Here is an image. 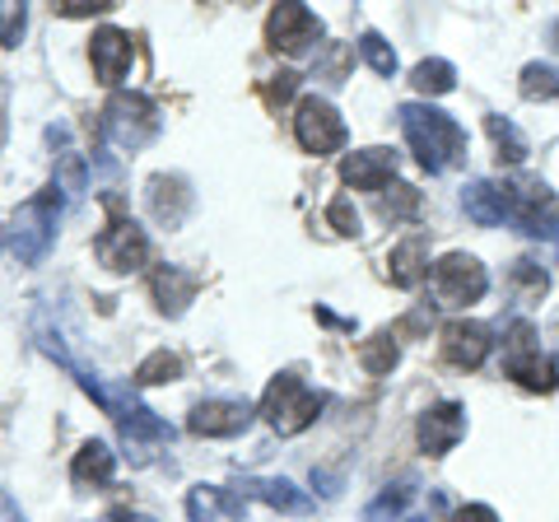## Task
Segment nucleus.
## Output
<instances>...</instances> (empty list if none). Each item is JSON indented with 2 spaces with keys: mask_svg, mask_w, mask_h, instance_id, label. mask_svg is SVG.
<instances>
[{
  "mask_svg": "<svg viewBox=\"0 0 559 522\" xmlns=\"http://www.w3.org/2000/svg\"><path fill=\"white\" fill-rule=\"evenodd\" d=\"M452 522H499V513L489 503H466V509L452 513Z\"/></svg>",
  "mask_w": 559,
  "mask_h": 522,
  "instance_id": "38",
  "label": "nucleus"
},
{
  "mask_svg": "<svg viewBox=\"0 0 559 522\" xmlns=\"http://www.w3.org/2000/svg\"><path fill=\"white\" fill-rule=\"evenodd\" d=\"M294 90H299V75H294V71H280V75H271V80H266V90H261V98H266L271 108H285V103L294 98Z\"/></svg>",
  "mask_w": 559,
  "mask_h": 522,
  "instance_id": "36",
  "label": "nucleus"
},
{
  "mask_svg": "<svg viewBox=\"0 0 559 522\" xmlns=\"http://www.w3.org/2000/svg\"><path fill=\"white\" fill-rule=\"evenodd\" d=\"M182 378V355H173V351H154L140 359V369H135V388H154V382H178Z\"/></svg>",
  "mask_w": 559,
  "mask_h": 522,
  "instance_id": "28",
  "label": "nucleus"
},
{
  "mask_svg": "<svg viewBox=\"0 0 559 522\" xmlns=\"http://www.w3.org/2000/svg\"><path fill=\"white\" fill-rule=\"evenodd\" d=\"M513 285L527 294V299H540L550 289V275L536 266V261H513Z\"/></svg>",
  "mask_w": 559,
  "mask_h": 522,
  "instance_id": "35",
  "label": "nucleus"
},
{
  "mask_svg": "<svg viewBox=\"0 0 559 522\" xmlns=\"http://www.w3.org/2000/svg\"><path fill=\"white\" fill-rule=\"evenodd\" d=\"M411 84L419 94H429V98H443L457 90V71H452V61L443 57H429V61H419L415 71H411Z\"/></svg>",
  "mask_w": 559,
  "mask_h": 522,
  "instance_id": "24",
  "label": "nucleus"
},
{
  "mask_svg": "<svg viewBox=\"0 0 559 522\" xmlns=\"http://www.w3.org/2000/svg\"><path fill=\"white\" fill-rule=\"evenodd\" d=\"M462 434H466V411L457 402L429 406L425 415H419V425H415V439H419V448H425L429 458H448V452L462 443Z\"/></svg>",
  "mask_w": 559,
  "mask_h": 522,
  "instance_id": "14",
  "label": "nucleus"
},
{
  "mask_svg": "<svg viewBox=\"0 0 559 522\" xmlns=\"http://www.w3.org/2000/svg\"><path fill=\"white\" fill-rule=\"evenodd\" d=\"M503 369H509V378L527 392H555V382H559L555 359L536 345L527 322H513L509 341H503Z\"/></svg>",
  "mask_w": 559,
  "mask_h": 522,
  "instance_id": "6",
  "label": "nucleus"
},
{
  "mask_svg": "<svg viewBox=\"0 0 559 522\" xmlns=\"http://www.w3.org/2000/svg\"><path fill=\"white\" fill-rule=\"evenodd\" d=\"M108 211H112V224L94 238V257H98L103 271L131 275L150 261V234L140 229L131 215H121V201H108Z\"/></svg>",
  "mask_w": 559,
  "mask_h": 522,
  "instance_id": "5",
  "label": "nucleus"
},
{
  "mask_svg": "<svg viewBox=\"0 0 559 522\" xmlns=\"http://www.w3.org/2000/svg\"><path fill=\"white\" fill-rule=\"evenodd\" d=\"M252 402H242V396H205V402L191 406L187 429L197 439H238L252 425Z\"/></svg>",
  "mask_w": 559,
  "mask_h": 522,
  "instance_id": "10",
  "label": "nucleus"
},
{
  "mask_svg": "<svg viewBox=\"0 0 559 522\" xmlns=\"http://www.w3.org/2000/svg\"><path fill=\"white\" fill-rule=\"evenodd\" d=\"M359 51H364V61H369L378 75H396V51H392V43L382 38V33H373V28L364 33V38H359Z\"/></svg>",
  "mask_w": 559,
  "mask_h": 522,
  "instance_id": "31",
  "label": "nucleus"
},
{
  "mask_svg": "<svg viewBox=\"0 0 559 522\" xmlns=\"http://www.w3.org/2000/svg\"><path fill=\"white\" fill-rule=\"evenodd\" d=\"M411 522H429V518H411Z\"/></svg>",
  "mask_w": 559,
  "mask_h": 522,
  "instance_id": "42",
  "label": "nucleus"
},
{
  "mask_svg": "<svg viewBox=\"0 0 559 522\" xmlns=\"http://www.w3.org/2000/svg\"><path fill=\"white\" fill-rule=\"evenodd\" d=\"M546 38H550V47L559 51V20H550V28H546Z\"/></svg>",
  "mask_w": 559,
  "mask_h": 522,
  "instance_id": "40",
  "label": "nucleus"
},
{
  "mask_svg": "<svg viewBox=\"0 0 559 522\" xmlns=\"http://www.w3.org/2000/svg\"><path fill=\"white\" fill-rule=\"evenodd\" d=\"M485 289H489V275L471 252H448L439 266H433V294H439L448 308L476 304V299H485Z\"/></svg>",
  "mask_w": 559,
  "mask_h": 522,
  "instance_id": "9",
  "label": "nucleus"
},
{
  "mask_svg": "<svg viewBox=\"0 0 559 522\" xmlns=\"http://www.w3.org/2000/svg\"><path fill=\"white\" fill-rule=\"evenodd\" d=\"M341 178L355 191H382L396 178V154L382 150V145L355 150V154H345V159H341Z\"/></svg>",
  "mask_w": 559,
  "mask_h": 522,
  "instance_id": "18",
  "label": "nucleus"
},
{
  "mask_svg": "<svg viewBox=\"0 0 559 522\" xmlns=\"http://www.w3.org/2000/svg\"><path fill=\"white\" fill-rule=\"evenodd\" d=\"M51 187H57L66 201H80L84 191H90V164H84L80 150H61L57 154V182Z\"/></svg>",
  "mask_w": 559,
  "mask_h": 522,
  "instance_id": "25",
  "label": "nucleus"
},
{
  "mask_svg": "<svg viewBox=\"0 0 559 522\" xmlns=\"http://www.w3.org/2000/svg\"><path fill=\"white\" fill-rule=\"evenodd\" d=\"M406 145L415 150V159L425 173H448L466 159V131L448 112L429 108V103H401L396 108Z\"/></svg>",
  "mask_w": 559,
  "mask_h": 522,
  "instance_id": "1",
  "label": "nucleus"
},
{
  "mask_svg": "<svg viewBox=\"0 0 559 522\" xmlns=\"http://www.w3.org/2000/svg\"><path fill=\"white\" fill-rule=\"evenodd\" d=\"M117 5V0H66V5H57L61 20H90V14H108Z\"/></svg>",
  "mask_w": 559,
  "mask_h": 522,
  "instance_id": "37",
  "label": "nucleus"
},
{
  "mask_svg": "<svg viewBox=\"0 0 559 522\" xmlns=\"http://www.w3.org/2000/svg\"><path fill=\"white\" fill-rule=\"evenodd\" d=\"M513 224L527 238H559V197L550 191V182L540 178L513 182Z\"/></svg>",
  "mask_w": 559,
  "mask_h": 522,
  "instance_id": "8",
  "label": "nucleus"
},
{
  "mask_svg": "<svg viewBox=\"0 0 559 522\" xmlns=\"http://www.w3.org/2000/svg\"><path fill=\"white\" fill-rule=\"evenodd\" d=\"M322 38V20L308 5H275L266 14V43L285 57H304V51Z\"/></svg>",
  "mask_w": 559,
  "mask_h": 522,
  "instance_id": "11",
  "label": "nucleus"
},
{
  "mask_svg": "<svg viewBox=\"0 0 559 522\" xmlns=\"http://www.w3.org/2000/svg\"><path fill=\"white\" fill-rule=\"evenodd\" d=\"M238 495L242 499H261L266 509H275V513H312V499L299 490L294 481H285V476H242L238 481Z\"/></svg>",
  "mask_w": 559,
  "mask_h": 522,
  "instance_id": "19",
  "label": "nucleus"
},
{
  "mask_svg": "<svg viewBox=\"0 0 559 522\" xmlns=\"http://www.w3.org/2000/svg\"><path fill=\"white\" fill-rule=\"evenodd\" d=\"M150 215L164 224V229H178V224L187 220V211H191V182L182 178V173H154L150 178Z\"/></svg>",
  "mask_w": 559,
  "mask_h": 522,
  "instance_id": "17",
  "label": "nucleus"
},
{
  "mask_svg": "<svg viewBox=\"0 0 559 522\" xmlns=\"http://www.w3.org/2000/svg\"><path fill=\"white\" fill-rule=\"evenodd\" d=\"M0 248H5V229H0Z\"/></svg>",
  "mask_w": 559,
  "mask_h": 522,
  "instance_id": "41",
  "label": "nucleus"
},
{
  "mask_svg": "<svg viewBox=\"0 0 559 522\" xmlns=\"http://www.w3.org/2000/svg\"><path fill=\"white\" fill-rule=\"evenodd\" d=\"M388 266H392V285L415 289V285L429 275V238H425V234L401 238L396 248H392V257H388Z\"/></svg>",
  "mask_w": 559,
  "mask_h": 522,
  "instance_id": "23",
  "label": "nucleus"
},
{
  "mask_svg": "<svg viewBox=\"0 0 559 522\" xmlns=\"http://www.w3.org/2000/svg\"><path fill=\"white\" fill-rule=\"evenodd\" d=\"M117 476V452L103 443V439H90V443H80L75 452V462H70V481L80 485V490H98V485H112Z\"/></svg>",
  "mask_w": 559,
  "mask_h": 522,
  "instance_id": "22",
  "label": "nucleus"
},
{
  "mask_svg": "<svg viewBox=\"0 0 559 522\" xmlns=\"http://www.w3.org/2000/svg\"><path fill=\"white\" fill-rule=\"evenodd\" d=\"M61 191L47 187L38 197H28L20 211H14V229H10V242H14V257L24 266H43L51 242H57V220H61Z\"/></svg>",
  "mask_w": 559,
  "mask_h": 522,
  "instance_id": "3",
  "label": "nucleus"
},
{
  "mask_svg": "<svg viewBox=\"0 0 559 522\" xmlns=\"http://www.w3.org/2000/svg\"><path fill=\"white\" fill-rule=\"evenodd\" d=\"M164 131L159 108L145 94H127L117 90L108 103H103V141L117 150H145L154 135Z\"/></svg>",
  "mask_w": 559,
  "mask_h": 522,
  "instance_id": "4",
  "label": "nucleus"
},
{
  "mask_svg": "<svg viewBox=\"0 0 559 522\" xmlns=\"http://www.w3.org/2000/svg\"><path fill=\"white\" fill-rule=\"evenodd\" d=\"M108 522H159V518H150V513H140V509H112Z\"/></svg>",
  "mask_w": 559,
  "mask_h": 522,
  "instance_id": "39",
  "label": "nucleus"
},
{
  "mask_svg": "<svg viewBox=\"0 0 559 522\" xmlns=\"http://www.w3.org/2000/svg\"><path fill=\"white\" fill-rule=\"evenodd\" d=\"M187 518L191 522H242V495L224 490V485H197L187 495Z\"/></svg>",
  "mask_w": 559,
  "mask_h": 522,
  "instance_id": "21",
  "label": "nucleus"
},
{
  "mask_svg": "<svg viewBox=\"0 0 559 522\" xmlns=\"http://www.w3.org/2000/svg\"><path fill=\"white\" fill-rule=\"evenodd\" d=\"M28 28V5H20V0H0V47H20Z\"/></svg>",
  "mask_w": 559,
  "mask_h": 522,
  "instance_id": "32",
  "label": "nucleus"
},
{
  "mask_svg": "<svg viewBox=\"0 0 559 522\" xmlns=\"http://www.w3.org/2000/svg\"><path fill=\"white\" fill-rule=\"evenodd\" d=\"M462 211L480 224V229H495V224L513 220V182H495V178H480L462 187Z\"/></svg>",
  "mask_w": 559,
  "mask_h": 522,
  "instance_id": "16",
  "label": "nucleus"
},
{
  "mask_svg": "<svg viewBox=\"0 0 559 522\" xmlns=\"http://www.w3.org/2000/svg\"><path fill=\"white\" fill-rule=\"evenodd\" d=\"M382 215L388 220H415L419 215V191L406 182H392V197H382Z\"/></svg>",
  "mask_w": 559,
  "mask_h": 522,
  "instance_id": "33",
  "label": "nucleus"
},
{
  "mask_svg": "<svg viewBox=\"0 0 559 522\" xmlns=\"http://www.w3.org/2000/svg\"><path fill=\"white\" fill-rule=\"evenodd\" d=\"M131 57H135V47H131V33H121V28H98L94 38H90V61H94V75L98 84H108V90H117L121 80H127L131 71Z\"/></svg>",
  "mask_w": 559,
  "mask_h": 522,
  "instance_id": "15",
  "label": "nucleus"
},
{
  "mask_svg": "<svg viewBox=\"0 0 559 522\" xmlns=\"http://www.w3.org/2000/svg\"><path fill=\"white\" fill-rule=\"evenodd\" d=\"M411 485H388V490H382L369 509H364V522H392V518H401L406 513V503H411Z\"/></svg>",
  "mask_w": 559,
  "mask_h": 522,
  "instance_id": "30",
  "label": "nucleus"
},
{
  "mask_svg": "<svg viewBox=\"0 0 559 522\" xmlns=\"http://www.w3.org/2000/svg\"><path fill=\"white\" fill-rule=\"evenodd\" d=\"M396 359H401V345H396V332H378L369 341H359V364H364V373H392L396 369Z\"/></svg>",
  "mask_w": 559,
  "mask_h": 522,
  "instance_id": "26",
  "label": "nucleus"
},
{
  "mask_svg": "<svg viewBox=\"0 0 559 522\" xmlns=\"http://www.w3.org/2000/svg\"><path fill=\"white\" fill-rule=\"evenodd\" d=\"M485 131H489V141H495L499 150V164H522L527 159V135H522L509 117H485Z\"/></svg>",
  "mask_w": 559,
  "mask_h": 522,
  "instance_id": "27",
  "label": "nucleus"
},
{
  "mask_svg": "<svg viewBox=\"0 0 559 522\" xmlns=\"http://www.w3.org/2000/svg\"><path fill=\"white\" fill-rule=\"evenodd\" d=\"M489 351H495V332H489L485 322H448L443 327V359L452 364V369H466V373H476L480 364L489 359Z\"/></svg>",
  "mask_w": 559,
  "mask_h": 522,
  "instance_id": "13",
  "label": "nucleus"
},
{
  "mask_svg": "<svg viewBox=\"0 0 559 522\" xmlns=\"http://www.w3.org/2000/svg\"><path fill=\"white\" fill-rule=\"evenodd\" d=\"M322 406H326V396L312 392L299 373H275L266 396H261V415H266V425L280 434V439L304 434L322 415Z\"/></svg>",
  "mask_w": 559,
  "mask_h": 522,
  "instance_id": "2",
  "label": "nucleus"
},
{
  "mask_svg": "<svg viewBox=\"0 0 559 522\" xmlns=\"http://www.w3.org/2000/svg\"><path fill=\"white\" fill-rule=\"evenodd\" d=\"M150 289H154V304H159L164 318H182L187 304L197 299L201 281H197V275H191L187 266H168V261H164V266H154Z\"/></svg>",
  "mask_w": 559,
  "mask_h": 522,
  "instance_id": "20",
  "label": "nucleus"
},
{
  "mask_svg": "<svg viewBox=\"0 0 559 522\" xmlns=\"http://www.w3.org/2000/svg\"><path fill=\"white\" fill-rule=\"evenodd\" d=\"M522 98H532V103H550V98H559V71H555V66L532 61L527 71H522Z\"/></svg>",
  "mask_w": 559,
  "mask_h": 522,
  "instance_id": "29",
  "label": "nucleus"
},
{
  "mask_svg": "<svg viewBox=\"0 0 559 522\" xmlns=\"http://www.w3.org/2000/svg\"><path fill=\"white\" fill-rule=\"evenodd\" d=\"M117 429H121V448H127V458H131V466H145V462H154V452L159 448H168L178 434H173V425L168 420H159L150 406H135L127 420H117Z\"/></svg>",
  "mask_w": 559,
  "mask_h": 522,
  "instance_id": "12",
  "label": "nucleus"
},
{
  "mask_svg": "<svg viewBox=\"0 0 559 522\" xmlns=\"http://www.w3.org/2000/svg\"><path fill=\"white\" fill-rule=\"evenodd\" d=\"M345 135H349L345 121L326 98L308 94L299 108H294V141L304 145V154H336L345 145Z\"/></svg>",
  "mask_w": 559,
  "mask_h": 522,
  "instance_id": "7",
  "label": "nucleus"
},
{
  "mask_svg": "<svg viewBox=\"0 0 559 522\" xmlns=\"http://www.w3.org/2000/svg\"><path fill=\"white\" fill-rule=\"evenodd\" d=\"M326 224H331V229H336V234H345V238H359V234H364L359 211H355V205H349V197H336V201L326 205Z\"/></svg>",
  "mask_w": 559,
  "mask_h": 522,
  "instance_id": "34",
  "label": "nucleus"
}]
</instances>
